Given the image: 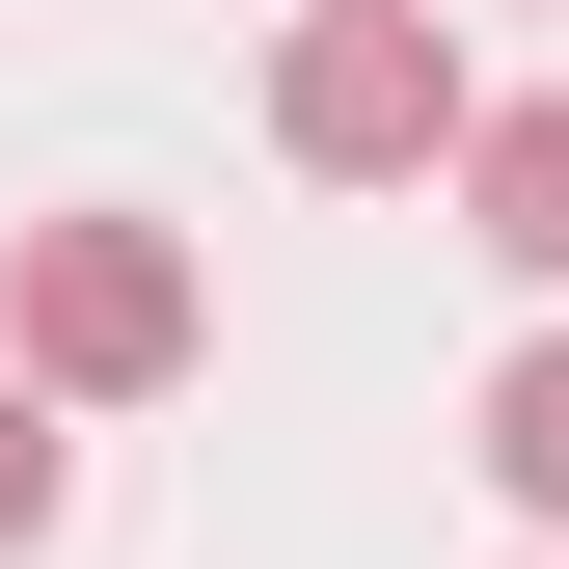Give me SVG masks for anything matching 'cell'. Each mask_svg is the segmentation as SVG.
Here are the masks:
<instances>
[{
	"mask_svg": "<svg viewBox=\"0 0 569 569\" xmlns=\"http://www.w3.org/2000/svg\"><path fill=\"white\" fill-rule=\"evenodd\" d=\"M461 28H435V0H299V28H271V163H299V190H435L461 163Z\"/></svg>",
	"mask_w": 569,
	"mask_h": 569,
	"instance_id": "obj_1",
	"label": "cell"
},
{
	"mask_svg": "<svg viewBox=\"0 0 569 569\" xmlns=\"http://www.w3.org/2000/svg\"><path fill=\"white\" fill-rule=\"evenodd\" d=\"M190 352H218V299H190L163 218H28V244H0V380H54V407H163Z\"/></svg>",
	"mask_w": 569,
	"mask_h": 569,
	"instance_id": "obj_2",
	"label": "cell"
},
{
	"mask_svg": "<svg viewBox=\"0 0 569 569\" xmlns=\"http://www.w3.org/2000/svg\"><path fill=\"white\" fill-rule=\"evenodd\" d=\"M435 190H461V244H488V271H542V299H569V82L461 109V163H435Z\"/></svg>",
	"mask_w": 569,
	"mask_h": 569,
	"instance_id": "obj_3",
	"label": "cell"
},
{
	"mask_svg": "<svg viewBox=\"0 0 569 569\" xmlns=\"http://www.w3.org/2000/svg\"><path fill=\"white\" fill-rule=\"evenodd\" d=\"M461 461L516 488L542 542H569V326H542V352H488V407H461Z\"/></svg>",
	"mask_w": 569,
	"mask_h": 569,
	"instance_id": "obj_4",
	"label": "cell"
},
{
	"mask_svg": "<svg viewBox=\"0 0 569 569\" xmlns=\"http://www.w3.org/2000/svg\"><path fill=\"white\" fill-rule=\"evenodd\" d=\"M54 516H82V407H54V380H0V569H28Z\"/></svg>",
	"mask_w": 569,
	"mask_h": 569,
	"instance_id": "obj_5",
	"label": "cell"
}]
</instances>
